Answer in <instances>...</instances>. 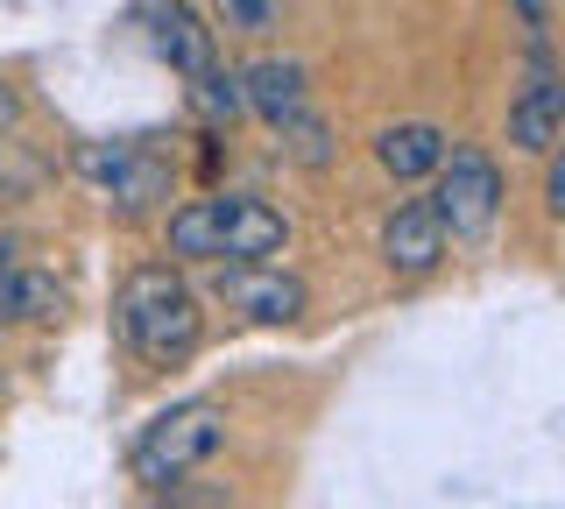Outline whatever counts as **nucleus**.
Here are the masks:
<instances>
[{"instance_id":"obj_6","label":"nucleus","mask_w":565,"mask_h":509,"mask_svg":"<svg viewBox=\"0 0 565 509\" xmlns=\"http://www.w3.org/2000/svg\"><path fill=\"white\" fill-rule=\"evenodd\" d=\"M558 128H565V93H558L552 43H530V78H523V93L509 99V149L552 156L558 149Z\"/></svg>"},{"instance_id":"obj_12","label":"nucleus","mask_w":565,"mask_h":509,"mask_svg":"<svg viewBox=\"0 0 565 509\" xmlns=\"http://www.w3.org/2000/svg\"><path fill=\"white\" fill-rule=\"evenodd\" d=\"M163 199H170V163H163L156 149H141V142H135V149H128V163L106 178V205H114L120 220H141L149 205H163Z\"/></svg>"},{"instance_id":"obj_15","label":"nucleus","mask_w":565,"mask_h":509,"mask_svg":"<svg viewBox=\"0 0 565 509\" xmlns=\"http://www.w3.org/2000/svg\"><path fill=\"white\" fill-rule=\"evenodd\" d=\"M282 149L297 156L305 170H318V163H332V135H326V120H311V114H297L290 128H282Z\"/></svg>"},{"instance_id":"obj_4","label":"nucleus","mask_w":565,"mask_h":509,"mask_svg":"<svg viewBox=\"0 0 565 509\" xmlns=\"http://www.w3.org/2000/svg\"><path fill=\"white\" fill-rule=\"evenodd\" d=\"M431 178H438V191L424 205L438 213L446 241H488L494 220H502V163H494L488 149H473V142H452Z\"/></svg>"},{"instance_id":"obj_13","label":"nucleus","mask_w":565,"mask_h":509,"mask_svg":"<svg viewBox=\"0 0 565 509\" xmlns=\"http://www.w3.org/2000/svg\"><path fill=\"white\" fill-rule=\"evenodd\" d=\"M191 107H199L212 128H234V120L247 114L241 107V72H226V64H212L205 78H191Z\"/></svg>"},{"instance_id":"obj_11","label":"nucleus","mask_w":565,"mask_h":509,"mask_svg":"<svg viewBox=\"0 0 565 509\" xmlns=\"http://www.w3.org/2000/svg\"><path fill=\"white\" fill-rule=\"evenodd\" d=\"M64 305H71V290H64V276H50V269H8L0 276V332L43 326V319H57Z\"/></svg>"},{"instance_id":"obj_8","label":"nucleus","mask_w":565,"mask_h":509,"mask_svg":"<svg viewBox=\"0 0 565 509\" xmlns=\"http://www.w3.org/2000/svg\"><path fill=\"white\" fill-rule=\"evenodd\" d=\"M241 107L282 135L297 114H311V72L297 57H255L241 72Z\"/></svg>"},{"instance_id":"obj_18","label":"nucleus","mask_w":565,"mask_h":509,"mask_svg":"<svg viewBox=\"0 0 565 509\" xmlns=\"http://www.w3.org/2000/svg\"><path fill=\"white\" fill-rule=\"evenodd\" d=\"M14 120H22V93H14V85H8V78H0V135H8V128H14Z\"/></svg>"},{"instance_id":"obj_5","label":"nucleus","mask_w":565,"mask_h":509,"mask_svg":"<svg viewBox=\"0 0 565 509\" xmlns=\"http://www.w3.org/2000/svg\"><path fill=\"white\" fill-rule=\"evenodd\" d=\"M135 22L149 29V50L177 78H205L212 64H220V29H205L191 0H141Z\"/></svg>"},{"instance_id":"obj_19","label":"nucleus","mask_w":565,"mask_h":509,"mask_svg":"<svg viewBox=\"0 0 565 509\" xmlns=\"http://www.w3.org/2000/svg\"><path fill=\"white\" fill-rule=\"evenodd\" d=\"M22 269V234H0V276Z\"/></svg>"},{"instance_id":"obj_14","label":"nucleus","mask_w":565,"mask_h":509,"mask_svg":"<svg viewBox=\"0 0 565 509\" xmlns=\"http://www.w3.org/2000/svg\"><path fill=\"white\" fill-rule=\"evenodd\" d=\"M212 14H220L226 36H276L282 0H212Z\"/></svg>"},{"instance_id":"obj_1","label":"nucleus","mask_w":565,"mask_h":509,"mask_svg":"<svg viewBox=\"0 0 565 509\" xmlns=\"http://www.w3.org/2000/svg\"><path fill=\"white\" fill-rule=\"evenodd\" d=\"M114 340L128 347L135 361H149V368L191 361V354H199V340H205L199 290H191L177 269H163V262L135 269L128 284H120V297H114Z\"/></svg>"},{"instance_id":"obj_2","label":"nucleus","mask_w":565,"mask_h":509,"mask_svg":"<svg viewBox=\"0 0 565 509\" xmlns=\"http://www.w3.org/2000/svg\"><path fill=\"white\" fill-rule=\"evenodd\" d=\"M290 241V220L262 199H191L170 213V262H199V269H226V262H269Z\"/></svg>"},{"instance_id":"obj_16","label":"nucleus","mask_w":565,"mask_h":509,"mask_svg":"<svg viewBox=\"0 0 565 509\" xmlns=\"http://www.w3.org/2000/svg\"><path fill=\"white\" fill-rule=\"evenodd\" d=\"M509 8H516V22H523L530 43H552V0H509Z\"/></svg>"},{"instance_id":"obj_17","label":"nucleus","mask_w":565,"mask_h":509,"mask_svg":"<svg viewBox=\"0 0 565 509\" xmlns=\"http://www.w3.org/2000/svg\"><path fill=\"white\" fill-rule=\"evenodd\" d=\"M544 205H552V213H565V163H558V149L544 156Z\"/></svg>"},{"instance_id":"obj_9","label":"nucleus","mask_w":565,"mask_h":509,"mask_svg":"<svg viewBox=\"0 0 565 509\" xmlns=\"http://www.w3.org/2000/svg\"><path fill=\"white\" fill-rule=\"evenodd\" d=\"M382 262H388V276H431L438 262H446V226H438V213L424 199L411 205H396L382 226Z\"/></svg>"},{"instance_id":"obj_10","label":"nucleus","mask_w":565,"mask_h":509,"mask_svg":"<svg viewBox=\"0 0 565 509\" xmlns=\"http://www.w3.org/2000/svg\"><path fill=\"white\" fill-rule=\"evenodd\" d=\"M446 149H452V135H446V128H431V120H396V128H382V135H375V163H382L396 184L431 178V170L446 163Z\"/></svg>"},{"instance_id":"obj_7","label":"nucleus","mask_w":565,"mask_h":509,"mask_svg":"<svg viewBox=\"0 0 565 509\" xmlns=\"http://www.w3.org/2000/svg\"><path fill=\"white\" fill-rule=\"evenodd\" d=\"M212 297H226V305L255 326H290L297 311H305V284H297L290 269H269V262H226V269L212 276Z\"/></svg>"},{"instance_id":"obj_3","label":"nucleus","mask_w":565,"mask_h":509,"mask_svg":"<svg viewBox=\"0 0 565 509\" xmlns=\"http://www.w3.org/2000/svg\"><path fill=\"white\" fill-rule=\"evenodd\" d=\"M220 446H226V411L205 403V396H191V403H177V411L141 425V438L128 446V474L149 488V496H163V488H177L191 467H205Z\"/></svg>"}]
</instances>
